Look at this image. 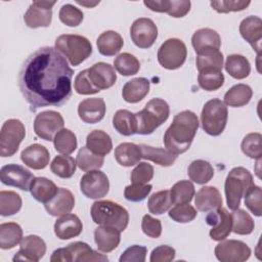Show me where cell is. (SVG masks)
Segmentation results:
<instances>
[{"label": "cell", "mask_w": 262, "mask_h": 262, "mask_svg": "<svg viewBox=\"0 0 262 262\" xmlns=\"http://www.w3.org/2000/svg\"><path fill=\"white\" fill-rule=\"evenodd\" d=\"M73 69L53 47H42L21 64L18 86L32 112L44 106H61L72 96Z\"/></svg>", "instance_id": "6da1fadb"}, {"label": "cell", "mask_w": 262, "mask_h": 262, "mask_svg": "<svg viewBox=\"0 0 262 262\" xmlns=\"http://www.w3.org/2000/svg\"><path fill=\"white\" fill-rule=\"evenodd\" d=\"M198 129L196 115L188 110L180 112L165 132L163 141L166 149L176 156L185 152L190 147Z\"/></svg>", "instance_id": "7a4b0ae2"}, {"label": "cell", "mask_w": 262, "mask_h": 262, "mask_svg": "<svg viewBox=\"0 0 262 262\" xmlns=\"http://www.w3.org/2000/svg\"><path fill=\"white\" fill-rule=\"evenodd\" d=\"M90 214L94 223L100 226L124 231L129 223V213L121 205L112 201H96L92 204Z\"/></svg>", "instance_id": "3957f363"}, {"label": "cell", "mask_w": 262, "mask_h": 262, "mask_svg": "<svg viewBox=\"0 0 262 262\" xmlns=\"http://www.w3.org/2000/svg\"><path fill=\"white\" fill-rule=\"evenodd\" d=\"M169 104L162 98H152L143 110L135 114L137 121V134H151L169 117Z\"/></svg>", "instance_id": "277c9868"}, {"label": "cell", "mask_w": 262, "mask_h": 262, "mask_svg": "<svg viewBox=\"0 0 262 262\" xmlns=\"http://www.w3.org/2000/svg\"><path fill=\"white\" fill-rule=\"evenodd\" d=\"M252 174L244 167H235L229 171L224 183L226 203L230 210L241 205L242 198L254 185Z\"/></svg>", "instance_id": "5b68a950"}, {"label": "cell", "mask_w": 262, "mask_h": 262, "mask_svg": "<svg viewBox=\"0 0 262 262\" xmlns=\"http://www.w3.org/2000/svg\"><path fill=\"white\" fill-rule=\"evenodd\" d=\"M55 49L66 56L74 67L82 63L92 53L90 41L84 36L75 34L58 36L55 40Z\"/></svg>", "instance_id": "8992f818"}, {"label": "cell", "mask_w": 262, "mask_h": 262, "mask_svg": "<svg viewBox=\"0 0 262 262\" xmlns=\"http://www.w3.org/2000/svg\"><path fill=\"white\" fill-rule=\"evenodd\" d=\"M227 118L228 111L226 104L218 98H213L203 106L201 113L202 128L207 134L218 136L224 131Z\"/></svg>", "instance_id": "52a82bcc"}, {"label": "cell", "mask_w": 262, "mask_h": 262, "mask_svg": "<svg viewBox=\"0 0 262 262\" xmlns=\"http://www.w3.org/2000/svg\"><path fill=\"white\" fill-rule=\"evenodd\" d=\"M26 136L25 125L18 119H9L4 122L0 132V156H13Z\"/></svg>", "instance_id": "ba28073f"}, {"label": "cell", "mask_w": 262, "mask_h": 262, "mask_svg": "<svg viewBox=\"0 0 262 262\" xmlns=\"http://www.w3.org/2000/svg\"><path fill=\"white\" fill-rule=\"evenodd\" d=\"M186 56V46L183 41L177 38L166 40L158 51V61L167 70L179 69L185 62Z\"/></svg>", "instance_id": "9c48e42d"}, {"label": "cell", "mask_w": 262, "mask_h": 262, "mask_svg": "<svg viewBox=\"0 0 262 262\" xmlns=\"http://www.w3.org/2000/svg\"><path fill=\"white\" fill-rule=\"evenodd\" d=\"M62 116L55 111H45L38 114L34 121V131L41 139L51 141L55 134L63 128Z\"/></svg>", "instance_id": "30bf717a"}, {"label": "cell", "mask_w": 262, "mask_h": 262, "mask_svg": "<svg viewBox=\"0 0 262 262\" xmlns=\"http://www.w3.org/2000/svg\"><path fill=\"white\" fill-rule=\"evenodd\" d=\"M80 189L85 196L98 200L107 194L110 190V181L103 172L99 170H91L82 176L80 180Z\"/></svg>", "instance_id": "8fae6325"}, {"label": "cell", "mask_w": 262, "mask_h": 262, "mask_svg": "<svg viewBox=\"0 0 262 262\" xmlns=\"http://www.w3.org/2000/svg\"><path fill=\"white\" fill-rule=\"evenodd\" d=\"M130 36L137 47L149 48L158 38V28L150 18L139 17L133 21L130 28Z\"/></svg>", "instance_id": "7c38bea8"}, {"label": "cell", "mask_w": 262, "mask_h": 262, "mask_svg": "<svg viewBox=\"0 0 262 262\" xmlns=\"http://www.w3.org/2000/svg\"><path fill=\"white\" fill-rule=\"evenodd\" d=\"M215 256L221 262H244L250 258L251 249L242 241H220L215 247Z\"/></svg>", "instance_id": "4fadbf2b"}, {"label": "cell", "mask_w": 262, "mask_h": 262, "mask_svg": "<svg viewBox=\"0 0 262 262\" xmlns=\"http://www.w3.org/2000/svg\"><path fill=\"white\" fill-rule=\"evenodd\" d=\"M34 175L25 167L17 164H8L0 170V180L3 184L13 186L21 190H30Z\"/></svg>", "instance_id": "5bb4252c"}, {"label": "cell", "mask_w": 262, "mask_h": 262, "mask_svg": "<svg viewBox=\"0 0 262 262\" xmlns=\"http://www.w3.org/2000/svg\"><path fill=\"white\" fill-rule=\"evenodd\" d=\"M206 222L212 227L209 234L214 241H223L231 232V214H229V212L222 206L220 208L210 211V213L206 216Z\"/></svg>", "instance_id": "9a60e30c"}, {"label": "cell", "mask_w": 262, "mask_h": 262, "mask_svg": "<svg viewBox=\"0 0 262 262\" xmlns=\"http://www.w3.org/2000/svg\"><path fill=\"white\" fill-rule=\"evenodd\" d=\"M55 1H33L24 15L25 24L32 29L49 27Z\"/></svg>", "instance_id": "2e32d148"}, {"label": "cell", "mask_w": 262, "mask_h": 262, "mask_svg": "<svg viewBox=\"0 0 262 262\" xmlns=\"http://www.w3.org/2000/svg\"><path fill=\"white\" fill-rule=\"evenodd\" d=\"M19 251L12 258L13 261H39L46 253V244L38 235L31 234L23 237Z\"/></svg>", "instance_id": "e0dca14e"}, {"label": "cell", "mask_w": 262, "mask_h": 262, "mask_svg": "<svg viewBox=\"0 0 262 262\" xmlns=\"http://www.w3.org/2000/svg\"><path fill=\"white\" fill-rule=\"evenodd\" d=\"M87 71L91 83L99 91L111 88L116 83L117 75L115 69L106 62H96Z\"/></svg>", "instance_id": "ac0fdd59"}, {"label": "cell", "mask_w": 262, "mask_h": 262, "mask_svg": "<svg viewBox=\"0 0 262 262\" xmlns=\"http://www.w3.org/2000/svg\"><path fill=\"white\" fill-rule=\"evenodd\" d=\"M239 33L242 37L252 46L260 56L262 40V20L260 17L251 15L244 18L239 24Z\"/></svg>", "instance_id": "d6986e66"}, {"label": "cell", "mask_w": 262, "mask_h": 262, "mask_svg": "<svg viewBox=\"0 0 262 262\" xmlns=\"http://www.w3.org/2000/svg\"><path fill=\"white\" fill-rule=\"evenodd\" d=\"M106 106L102 98H86L78 105L80 119L87 124H95L101 121L105 115Z\"/></svg>", "instance_id": "ffe728a7"}, {"label": "cell", "mask_w": 262, "mask_h": 262, "mask_svg": "<svg viewBox=\"0 0 262 262\" xmlns=\"http://www.w3.org/2000/svg\"><path fill=\"white\" fill-rule=\"evenodd\" d=\"M45 210L51 216L57 217L70 213L75 206V196L67 188L59 187L57 193L46 204Z\"/></svg>", "instance_id": "44dd1931"}, {"label": "cell", "mask_w": 262, "mask_h": 262, "mask_svg": "<svg viewBox=\"0 0 262 262\" xmlns=\"http://www.w3.org/2000/svg\"><path fill=\"white\" fill-rule=\"evenodd\" d=\"M83 230L82 221L75 214L61 215L54 223V233L59 239H70L80 235Z\"/></svg>", "instance_id": "7402d4cb"}, {"label": "cell", "mask_w": 262, "mask_h": 262, "mask_svg": "<svg viewBox=\"0 0 262 262\" xmlns=\"http://www.w3.org/2000/svg\"><path fill=\"white\" fill-rule=\"evenodd\" d=\"M20 159L26 166L34 170H41L49 164L50 155L45 146L35 143L20 152Z\"/></svg>", "instance_id": "603a6c76"}, {"label": "cell", "mask_w": 262, "mask_h": 262, "mask_svg": "<svg viewBox=\"0 0 262 262\" xmlns=\"http://www.w3.org/2000/svg\"><path fill=\"white\" fill-rule=\"evenodd\" d=\"M70 262H88V261H107L108 258L99 254L83 242H74L66 247Z\"/></svg>", "instance_id": "cb8c5ba5"}, {"label": "cell", "mask_w": 262, "mask_h": 262, "mask_svg": "<svg viewBox=\"0 0 262 262\" xmlns=\"http://www.w3.org/2000/svg\"><path fill=\"white\" fill-rule=\"evenodd\" d=\"M191 44L196 53L207 49L219 50L221 46V38L215 30L203 28L193 33L191 37Z\"/></svg>", "instance_id": "d4e9b609"}, {"label": "cell", "mask_w": 262, "mask_h": 262, "mask_svg": "<svg viewBox=\"0 0 262 262\" xmlns=\"http://www.w3.org/2000/svg\"><path fill=\"white\" fill-rule=\"evenodd\" d=\"M194 195L195 207L201 212H210L222 206L221 193L214 186H204Z\"/></svg>", "instance_id": "484cf974"}, {"label": "cell", "mask_w": 262, "mask_h": 262, "mask_svg": "<svg viewBox=\"0 0 262 262\" xmlns=\"http://www.w3.org/2000/svg\"><path fill=\"white\" fill-rule=\"evenodd\" d=\"M94 241L99 251L110 253L119 246L121 242V231L112 227L98 226L94 230Z\"/></svg>", "instance_id": "4316f807"}, {"label": "cell", "mask_w": 262, "mask_h": 262, "mask_svg": "<svg viewBox=\"0 0 262 262\" xmlns=\"http://www.w3.org/2000/svg\"><path fill=\"white\" fill-rule=\"evenodd\" d=\"M149 92V81L139 77L128 81L122 89V96L129 103H136L142 100Z\"/></svg>", "instance_id": "83f0119b"}, {"label": "cell", "mask_w": 262, "mask_h": 262, "mask_svg": "<svg viewBox=\"0 0 262 262\" xmlns=\"http://www.w3.org/2000/svg\"><path fill=\"white\" fill-rule=\"evenodd\" d=\"M97 49L104 56H113L120 52L124 45L122 36L115 31H105L101 33L96 40Z\"/></svg>", "instance_id": "f1b7e54d"}, {"label": "cell", "mask_w": 262, "mask_h": 262, "mask_svg": "<svg viewBox=\"0 0 262 262\" xmlns=\"http://www.w3.org/2000/svg\"><path fill=\"white\" fill-rule=\"evenodd\" d=\"M58 188L51 180L45 177H36L31 184L30 192L36 201L46 204L57 193Z\"/></svg>", "instance_id": "f546056e"}, {"label": "cell", "mask_w": 262, "mask_h": 262, "mask_svg": "<svg viewBox=\"0 0 262 262\" xmlns=\"http://www.w3.org/2000/svg\"><path fill=\"white\" fill-rule=\"evenodd\" d=\"M86 146L95 155L104 157L110 154L113 148L111 136L102 130L91 131L86 138Z\"/></svg>", "instance_id": "4dcf8cb0"}, {"label": "cell", "mask_w": 262, "mask_h": 262, "mask_svg": "<svg viewBox=\"0 0 262 262\" xmlns=\"http://www.w3.org/2000/svg\"><path fill=\"white\" fill-rule=\"evenodd\" d=\"M115 159L121 166H134L142 159L140 147L132 142H123L115 148Z\"/></svg>", "instance_id": "1f68e13d"}, {"label": "cell", "mask_w": 262, "mask_h": 262, "mask_svg": "<svg viewBox=\"0 0 262 262\" xmlns=\"http://www.w3.org/2000/svg\"><path fill=\"white\" fill-rule=\"evenodd\" d=\"M141 150L142 159L149 160L160 166L169 167L174 164L177 159V156L172 154L166 148L161 147H154L146 144H139Z\"/></svg>", "instance_id": "d6a6232c"}, {"label": "cell", "mask_w": 262, "mask_h": 262, "mask_svg": "<svg viewBox=\"0 0 262 262\" xmlns=\"http://www.w3.org/2000/svg\"><path fill=\"white\" fill-rule=\"evenodd\" d=\"M253 96L252 88L247 84H236L224 94V103L231 107L248 104Z\"/></svg>", "instance_id": "836d02e7"}, {"label": "cell", "mask_w": 262, "mask_h": 262, "mask_svg": "<svg viewBox=\"0 0 262 262\" xmlns=\"http://www.w3.org/2000/svg\"><path fill=\"white\" fill-rule=\"evenodd\" d=\"M114 128L124 136H130L137 133V121L135 114L127 110H119L113 117Z\"/></svg>", "instance_id": "e575fe53"}, {"label": "cell", "mask_w": 262, "mask_h": 262, "mask_svg": "<svg viewBox=\"0 0 262 262\" xmlns=\"http://www.w3.org/2000/svg\"><path fill=\"white\" fill-rule=\"evenodd\" d=\"M23 239V229L15 222H6L0 225V248L8 250L14 248Z\"/></svg>", "instance_id": "d590c367"}, {"label": "cell", "mask_w": 262, "mask_h": 262, "mask_svg": "<svg viewBox=\"0 0 262 262\" xmlns=\"http://www.w3.org/2000/svg\"><path fill=\"white\" fill-rule=\"evenodd\" d=\"M226 72L234 79L242 80L247 78L251 72V64L245 56L241 54H231L226 57L225 61Z\"/></svg>", "instance_id": "8d00e7d4"}, {"label": "cell", "mask_w": 262, "mask_h": 262, "mask_svg": "<svg viewBox=\"0 0 262 262\" xmlns=\"http://www.w3.org/2000/svg\"><path fill=\"white\" fill-rule=\"evenodd\" d=\"M187 174L194 183L205 184L214 176V169L212 165L205 160H194L189 164Z\"/></svg>", "instance_id": "74e56055"}, {"label": "cell", "mask_w": 262, "mask_h": 262, "mask_svg": "<svg viewBox=\"0 0 262 262\" xmlns=\"http://www.w3.org/2000/svg\"><path fill=\"white\" fill-rule=\"evenodd\" d=\"M196 69L203 71L206 69H214L222 71L223 68V54L217 49H207L196 53Z\"/></svg>", "instance_id": "f35d334b"}, {"label": "cell", "mask_w": 262, "mask_h": 262, "mask_svg": "<svg viewBox=\"0 0 262 262\" xmlns=\"http://www.w3.org/2000/svg\"><path fill=\"white\" fill-rule=\"evenodd\" d=\"M194 194V186L189 180H180L170 189V196L173 205L190 203Z\"/></svg>", "instance_id": "ab89813d"}, {"label": "cell", "mask_w": 262, "mask_h": 262, "mask_svg": "<svg viewBox=\"0 0 262 262\" xmlns=\"http://www.w3.org/2000/svg\"><path fill=\"white\" fill-rule=\"evenodd\" d=\"M199 86L206 91H215L224 83V75L222 71L214 69H206L199 72Z\"/></svg>", "instance_id": "60d3db41"}, {"label": "cell", "mask_w": 262, "mask_h": 262, "mask_svg": "<svg viewBox=\"0 0 262 262\" xmlns=\"http://www.w3.org/2000/svg\"><path fill=\"white\" fill-rule=\"evenodd\" d=\"M104 162V158L102 156L95 155L91 150L87 148V146H83L79 149L76 163L77 166L85 172L91 171V170H99Z\"/></svg>", "instance_id": "b9f144b4"}, {"label": "cell", "mask_w": 262, "mask_h": 262, "mask_svg": "<svg viewBox=\"0 0 262 262\" xmlns=\"http://www.w3.org/2000/svg\"><path fill=\"white\" fill-rule=\"evenodd\" d=\"M231 218H232L231 231L241 235H247L253 232L255 223L253 218L250 216L248 212L237 208L233 210V212L231 213Z\"/></svg>", "instance_id": "7bdbcfd3"}, {"label": "cell", "mask_w": 262, "mask_h": 262, "mask_svg": "<svg viewBox=\"0 0 262 262\" xmlns=\"http://www.w3.org/2000/svg\"><path fill=\"white\" fill-rule=\"evenodd\" d=\"M53 143L56 151L62 155H71L76 150L78 145L75 133L67 128H62L55 134Z\"/></svg>", "instance_id": "ee69618b"}, {"label": "cell", "mask_w": 262, "mask_h": 262, "mask_svg": "<svg viewBox=\"0 0 262 262\" xmlns=\"http://www.w3.org/2000/svg\"><path fill=\"white\" fill-rule=\"evenodd\" d=\"M77 163L74 158L68 155L56 156L50 164V169L53 174L60 178H71L76 171Z\"/></svg>", "instance_id": "f6af8a7d"}, {"label": "cell", "mask_w": 262, "mask_h": 262, "mask_svg": "<svg viewBox=\"0 0 262 262\" xmlns=\"http://www.w3.org/2000/svg\"><path fill=\"white\" fill-rule=\"evenodd\" d=\"M23 205L18 193L11 190L0 191V214L2 216H11L17 213Z\"/></svg>", "instance_id": "bcb514c9"}, {"label": "cell", "mask_w": 262, "mask_h": 262, "mask_svg": "<svg viewBox=\"0 0 262 262\" xmlns=\"http://www.w3.org/2000/svg\"><path fill=\"white\" fill-rule=\"evenodd\" d=\"M114 67L122 76H132L139 72V60L131 53L124 52L119 54L114 60Z\"/></svg>", "instance_id": "7dc6e473"}, {"label": "cell", "mask_w": 262, "mask_h": 262, "mask_svg": "<svg viewBox=\"0 0 262 262\" xmlns=\"http://www.w3.org/2000/svg\"><path fill=\"white\" fill-rule=\"evenodd\" d=\"M172 205L170 190L167 189L152 193L147 201L148 211L155 215H161L167 212Z\"/></svg>", "instance_id": "c3c4849f"}, {"label": "cell", "mask_w": 262, "mask_h": 262, "mask_svg": "<svg viewBox=\"0 0 262 262\" xmlns=\"http://www.w3.org/2000/svg\"><path fill=\"white\" fill-rule=\"evenodd\" d=\"M262 135L260 133L254 132L247 134L241 144L243 152L251 159L260 160L262 156Z\"/></svg>", "instance_id": "681fc988"}, {"label": "cell", "mask_w": 262, "mask_h": 262, "mask_svg": "<svg viewBox=\"0 0 262 262\" xmlns=\"http://www.w3.org/2000/svg\"><path fill=\"white\" fill-rule=\"evenodd\" d=\"M169 217L178 223H187L192 221L196 217V210L194 207L187 204L175 205L169 210Z\"/></svg>", "instance_id": "f907efd6"}, {"label": "cell", "mask_w": 262, "mask_h": 262, "mask_svg": "<svg viewBox=\"0 0 262 262\" xmlns=\"http://www.w3.org/2000/svg\"><path fill=\"white\" fill-rule=\"evenodd\" d=\"M58 16L60 21L69 27L79 26L84 18L83 12L72 4L62 5L59 10Z\"/></svg>", "instance_id": "816d5d0a"}, {"label": "cell", "mask_w": 262, "mask_h": 262, "mask_svg": "<svg viewBox=\"0 0 262 262\" xmlns=\"http://www.w3.org/2000/svg\"><path fill=\"white\" fill-rule=\"evenodd\" d=\"M246 207L257 217L262 214V189L260 186L253 185L244 195Z\"/></svg>", "instance_id": "f5cc1de1"}, {"label": "cell", "mask_w": 262, "mask_h": 262, "mask_svg": "<svg viewBox=\"0 0 262 262\" xmlns=\"http://www.w3.org/2000/svg\"><path fill=\"white\" fill-rule=\"evenodd\" d=\"M152 186L150 184H140L132 183L125 187L124 196L130 202H141L143 201L151 191Z\"/></svg>", "instance_id": "db71d44e"}, {"label": "cell", "mask_w": 262, "mask_h": 262, "mask_svg": "<svg viewBox=\"0 0 262 262\" xmlns=\"http://www.w3.org/2000/svg\"><path fill=\"white\" fill-rule=\"evenodd\" d=\"M251 1L245 0H221L212 1L211 6L219 13H228L232 11H242L250 5Z\"/></svg>", "instance_id": "11a10c76"}, {"label": "cell", "mask_w": 262, "mask_h": 262, "mask_svg": "<svg viewBox=\"0 0 262 262\" xmlns=\"http://www.w3.org/2000/svg\"><path fill=\"white\" fill-rule=\"evenodd\" d=\"M154 177V167L146 163L141 162L132 170L131 172V181L132 183L146 184Z\"/></svg>", "instance_id": "9f6ffc18"}, {"label": "cell", "mask_w": 262, "mask_h": 262, "mask_svg": "<svg viewBox=\"0 0 262 262\" xmlns=\"http://www.w3.org/2000/svg\"><path fill=\"white\" fill-rule=\"evenodd\" d=\"M74 87L77 93L82 95H90L98 93L99 90L96 89L93 84L91 83L89 77H88V71L83 70L79 72V74L75 78Z\"/></svg>", "instance_id": "6f0895ef"}, {"label": "cell", "mask_w": 262, "mask_h": 262, "mask_svg": "<svg viewBox=\"0 0 262 262\" xmlns=\"http://www.w3.org/2000/svg\"><path fill=\"white\" fill-rule=\"evenodd\" d=\"M147 254V249L144 246L134 245L127 248L121 255L120 262H144Z\"/></svg>", "instance_id": "680465c9"}, {"label": "cell", "mask_w": 262, "mask_h": 262, "mask_svg": "<svg viewBox=\"0 0 262 262\" xmlns=\"http://www.w3.org/2000/svg\"><path fill=\"white\" fill-rule=\"evenodd\" d=\"M141 229L147 236L158 238L162 233V223L159 219H156L150 215L146 214L142 217Z\"/></svg>", "instance_id": "91938a15"}, {"label": "cell", "mask_w": 262, "mask_h": 262, "mask_svg": "<svg viewBox=\"0 0 262 262\" xmlns=\"http://www.w3.org/2000/svg\"><path fill=\"white\" fill-rule=\"evenodd\" d=\"M175 258V249L162 245L155 248L150 254V262H170Z\"/></svg>", "instance_id": "94428289"}, {"label": "cell", "mask_w": 262, "mask_h": 262, "mask_svg": "<svg viewBox=\"0 0 262 262\" xmlns=\"http://www.w3.org/2000/svg\"><path fill=\"white\" fill-rule=\"evenodd\" d=\"M191 3L187 0H172L169 2L167 13L172 17H183L190 10Z\"/></svg>", "instance_id": "6125c7cd"}, {"label": "cell", "mask_w": 262, "mask_h": 262, "mask_svg": "<svg viewBox=\"0 0 262 262\" xmlns=\"http://www.w3.org/2000/svg\"><path fill=\"white\" fill-rule=\"evenodd\" d=\"M169 0H156V1H144L143 4L152 11L166 12L169 8Z\"/></svg>", "instance_id": "be15d7a7"}, {"label": "cell", "mask_w": 262, "mask_h": 262, "mask_svg": "<svg viewBox=\"0 0 262 262\" xmlns=\"http://www.w3.org/2000/svg\"><path fill=\"white\" fill-rule=\"evenodd\" d=\"M78 4L82 5V6H86V7H93L95 5H97L99 3V1H95V2H84V1H77Z\"/></svg>", "instance_id": "e7e4bbea"}]
</instances>
